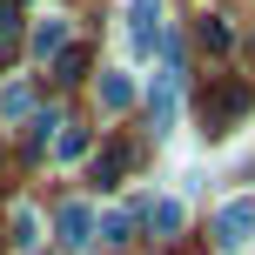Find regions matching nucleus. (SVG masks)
Here are the masks:
<instances>
[{"label": "nucleus", "instance_id": "1", "mask_svg": "<svg viewBox=\"0 0 255 255\" xmlns=\"http://www.w3.org/2000/svg\"><path fill=\"white\" fill-rule=\"evenodd\" d=\"M249 108H255L249 81H235V74H229V81H215V88H208V101H202V128H208V134H229V128L242 121Z\"/></svg>", "mask_w": 255, "mask_h": 255}, {"label": "nucleus", "instance_id": "2", "mask_svg": "<svg viewBox=\"0 0 255 255\" xmlns=\"http://www.w3.org/2000/svg\"><path fill=\"white\" fill-rule=\"evenodd\" d=\"M249 242H255V202L242 195V202H229V208L215 215V249H222V255H242Z\"/></svg>", "mask_w": 255, "mask_h": 255}, {"label": "nucleus", "instance_id": "3", "mask_svg": "<svg viewBox=\"0 0 255 255\" xmlns=\"http://www.w3.org/2000/svg\"><path fill=\"white\" fill-rule=\"evenodd\" d=\"M121 27H128V47L134 54H154L161 47V0H128Z\"/></svg>", "mask_w": 255, "mask_h": 255}, {"label": "nucleus", "instance_id": "4", "mask_svg": "<svg viewBox=\"0 0 255 255\" xmlns=\"http://www.w3.org/2000/svg\"><path fill=\"white\" fill-rule=\"evenodd\" d=\"M54 229H61V242H67V249H88V242H94V208L67 202L61 215H54Z\"/></svg>", "mask_w": 255, "mask_h": 255}, {"label": "nucleus", "instance_id": "5", "mask_svg": "<svg viewBox=\"0 0 255 255\" xmlns=\"http://www.w3.org/2000/svg\"><path fill=\"white\" fill-rule=\"evenodd\" d=\"M181 222H188V208H181L175 195H161V202H148V229L161 235V242H175V235H181Z\"/></svg>", "mask_w": 255, "mask_h": 255}, {"label": "nucleus", "instance_id": "6", "mask_svg": "<svg viewBox=\"0 0 255 255\" xmlns=\"http://www.w3.org/2000/svg\"><path fill=\"white\" fill-rule=\"evenodd\" d=\"M175 94H181V74H161V81L148 88V121H154V128L175 121Z\"/></svg>", "mask_w": 255, "mask_h": 255}, {"label": "nucleus", "instance_id": "7", "mask_svg": "<svg viewBox=\"0 0 255 255\" xmlns=\"http://www.w3.org/2000/svg\"><path fill=\"white\" fill-rule=\"evenodd\" d=\"M128 101H134V81H128V74H101V108H108V115H121Z\"/></svg>", "mask_w": 255, "mask_h": 255}, {"label": "nucleus", "instance_id": "8", "mask_svg": "<svg viewBox=\"0 0 255 255\" xmlns=\"http://www.w3.org/2000/svg\"><path fill=\"white\" fill-rule=\"evenodd\" d=\"M81 74H88V47L74 40V47H61V54H54V81H81Z\"/></svg>", "mask_w": 255, "mask_h": 255}, {"label": "nucleus", "instance_id": "9", "mask_svg": "<svg viewBox=\"0 0 255 255\" xmlns=\"http://www.w3.org/2000/svg\"><path fill=\"white\" fill-rule=\"evenodd\" d=\"M34 47H40V54H61V47H67V20H61V13H47V20L34 27Z\"/></svg>", "mask_w": 255, "mask_h": 255}, {"label": "nucleus", "instance_id": "10", "mask_svg": "<svg viewBox=\"0 0 255 255\" xmlns=\"http://www.w3.org/2000/svg\"><path fill=\"white\" fill-rule=\"evenodd\" d=\"M20 47V0H0V54Z\"/></svg>", "mask_w": 255, "mask_h": 255}, {"label": "nucleus", "instance_id": "11", "mask_svg": "<svg viewBox=\"0 0 255 255\" xmlns=\"http://www.w3.org/2000/svg\"><path fill=\"white\" fill-rule=\"evenodd\" d=\"M40 242V215L34 208H13V249H34Z\"/></svg>", "mask_w": 255, "mask_h": 255}, {"label": "nucleus", "instance_id": "12", "mask_svg": "<svg viewBox=\"0 0 255 255\" xmlns=\"http://www.w3.org/2000/svg\"><path fill=\"white\" fill-rule=\"evenodd\" d=\"M121 168H128V148H101V161H94V181H121Z\"/></svg>", "mask_w": 255, "mask_h": 255}, {"label": "nucleus", "instance_id": "13", "mask_svg": "<svg viewBox=\"0 0 255 255\" xmlns=\"http://www.w3.org/2000/svg\"><path fill=\"white\" fill-rule=\"evenodd\" d=\"M128 235H134V208H115L101 222V242H128Z\"/></svg>", "mask_w": 255, "mask_h": 255}, {"label": "nucleus", "instance_id": "14", "mask_svg": "<svg viewBox=\"0 0 255 255\" xmlns=\"http://www.w3.org/2000/svg\"><path fill=\"white\" fill-rule=\"evenodd\" d=\"M54 148H61V161H74V154H88V134H81V128H67Z\"/></svg>", "mask_w": 255, "mask_h": 255}, {"label": "nucleus", "instance_id": "15", "mask_svg": "<svg viewBox=\"0 0 255 255\" xmlns=\"http://www.w3.org/2000/svg\"><path fill=\"white\" fill-rule=\"evenodd\" d=\"M0 108H7V115H27V108H34V94H27V88H7V94H0Z\"/></svg>", "mask_w": 255, "mask_h": 255}]
</instances>
